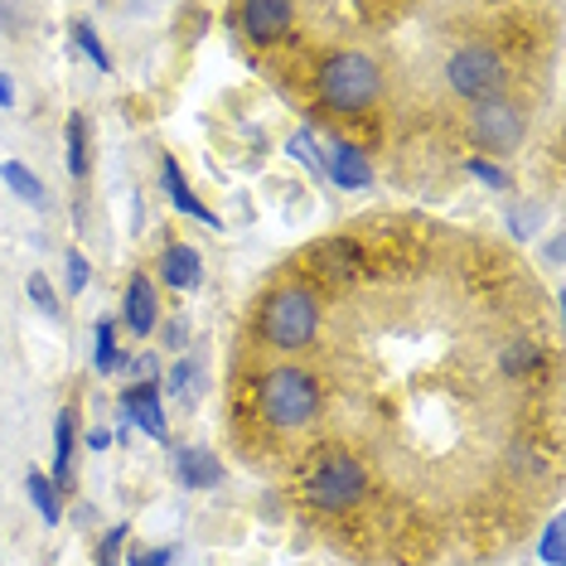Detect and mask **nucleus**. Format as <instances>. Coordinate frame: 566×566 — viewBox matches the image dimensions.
Returning <instances> with one entry per match:
<instances>
[{
  "label": "nucleus",
  "instance_id": "obj_1",
  "mask_svg": "<svg viewBox=\"0 0 566 566\" xmlns=\"http://www.w3.org/2000/svg\"><path fill=\"white\" fill-rule=\"evenodd\" d=\"M315 93L329 112H368L382 97V69L358 49H344V54L319 63Z\"/></svg>",
  "mask_w": 566,
  "mask_h": 566
},
{
  "label": "nucleus",
  "instance_id": "obj_2",
  "mask_svg": "<svg viewBox=\"0 0 566 566\" xmlns=\"http://www.w3.org/2000/svg\"><path fill=\"white\" fill-rule=\"evenodd\" d=\"M301 494H305V504L319 513H344L368 494V474L354 455H344V450H319V455L305 460Z\"/></svg>",
  "mask_w": 566,
  "mask_h": 566
},
{
  "label": "nucleus",
  "instance_id": "obj_3",
  "mask_svg": "<svg viewBox=\"0 0 566 566\" xmlns=\"http://www.w3.org/2000/svg\"><path fill=\"white\" fill-rule=\"evenodd\" d=\"M256 402L276 431H301L319 417V382L305 368H272L256 388Z\"/></svg>",
  "mask_w": 566,
  "mask_h": 566
},
{
  "label": "nucleus",
  "instance_id": "obj_4",
  "mask_svg": "<svg viewBox=\"0 0 566 566\" xmlns=\"http://www.w3.org/2000/svg\"><path fill=\"white\" fill-rule=\"evenodd\" d=\"M319 329V305L305 286H286L262 305V339L272 349H305Z\"/></svg>",
  "mask_w": 566,
  "mask_h": 566
},
{
  "label": "nucleus",
  "instance_id": "obj_5",
  "mask_svg": "<svg viewBox=\"0 0 566 566\" xmlns=\"http://www.w3.org/2000/svg\"><path fill=\"white\" fill-rule=\"evenodd\" d=\"M504 78H509V73H504V59H499L494 49H484V44L460 49V54L446 63V83H450V93H455V97H470V102L499 97Z\"/></svg>",
  "mask_w": 566,
  "mask_h": 566
},
{
  "label": "nucleus",
  "instance_id": "obj_6",
  "mask_svg": "<svg viewBox=\"0 0 566 566\" xmlns=\"http://www.w3.org/2000/svg\"><path fill=\"white\" fill-rule=\"evenodd\" d=\"M470 132H474V140H480V150H513L523 140V112L504 97H489V102L474 107Z\"/></svg>",
  "mask_w": 566,
  "mask_h": 566
},
{
  "label": "nucleus",
  "instance_id": "obj_7",
  "mask_svg": "<svg viewBox=\"0 0 566 566\" xmlns=\"http://www.w3.org/2000/svg\"><path fill=\"white\" fill-rule=\"evenodd\" d=\"M122 411L132 417L136 431H146L150 441H165L170 427H165V407H160V388L156 382H132V388L122 392Z\"/></svg>",
  "mask_w": 566,
  "mask_h": 566
},
{
  "label": "nucleus",
  "instance_id": "obj_8",
  "mask_svg": "<svg viewBox=\"0 0 566 566\" xmlns=\"http://www.w3.org/2000/svg\"><path fill=\"white\" fill-rule=\"evenodd\" d=\"M291 24H295V6H281V0H252V6H242V30L252 40H281V34H291Z\"/></svg>",
  "mask_w": 566,
  "mask_h": 566
},
{
  "label": "nucleus",
  "instance_id": "obj_9",
  "mask_svg": "<svg viewBox=\"0 0 566 566\" xmlns=\"http://www.w3.org/2000/svg\"><path fill=\"white\" fill-rule=\"evenodd\" d=\"M319 165L334 175V185H339V189H368L373 185V165L364 160V150L349 146V140H334L329 156Z\"/></svg>",
  "mask_w": 566,
  "mask_h": 566
},
{
  "label": "nucleus",
  "instance_id": "obj_10",
  "mask_svg": "<svg viewBox=\"0 0 566 566\" xmlns=\"http://www.w3.org/2000/svg\"><path fill=\"white\" fill-rule=\"evenodd\" d=\"M122 315H126V329H132L136 339H146V334L156 329V319H160V301H156V286H150L146 276H132V286H126V305H122Z\"/></svg>",
  "mask_w": 566,
  "mask_h": 566
},
{
  "label": "nucleus",
  "instance_id": "obj_11",
  "mask_svg": "<svg viewBox=\"0 0 566 566\" xmlns=\"http://www.w3.org/2000/svg\"><path fill=\"white\" fill-rule=\"evenodd\" d=\"M199 252L189 248V242H175V248L160 252V281L175 291H195L199 286Z\"/></svg>",
  "mask_w": 566,
  "mask_h": 566
},
{
  "label": "nucleus",
  "instance_id": "obj_12",
  "mask_svg": "<svg viewBox=\"0 0 566 566\" xmlns=\"http://www.w3.org/2000/svg\"><path fill=\"white\" fill-rule=\"evenodd\" d=\"M175 474H179L185 489H213L218 480H223V460H213L209 450H179Z\"/></svg>",
  "mask_w": 566,
  "mask_h": 566
},
{
  "label": "nucleus",
  "instance_id": "obj_13",
  "mask_svg": "<svg viewBox=\"0 0 566 566\" xmlns=\"http://www.w3.org/2000/svg\"><path fill=\"white\" fill-rule=\"evenodd\" d=\"M160 185H165V195H170V203H175L179 213L199 218V223H209V228L218 223V218H213V209H203V203H199V195H195V189L185 185V175H179V165H175V160H165V165H160Z\"/></svg>",
  "mask_w": 566,
  "mask_h": 566
},
{
  "label": "nucleus",
  "instance_id": "obj_14",
  "mask_svg": "<svg viewBox=\"0 0 566 566\" xmlns=\"http://www.w3.org/2000/svg\"><path fill=\"white\" fill-rule=\"evenodd\" d=\"M73 441H78V417H73V407H63L54 421V474H49L59 489L69 484V474H73Z\"/></svg>",
  "mask_w": 566,
  "mask_h": 566
},
{
  "label": "nucleus",
  "instance_id": "obj_15",
  "mask_svg": "<svg viewBox=\"0 0 566 566\" xmlns=\"http://www.w3.org/2000/svg\"><path fill=\"white\" fill-rule=\"evenodd\" d=\"M0 179H6V185H10V195H15V199H24V203H30V209H44V203H49L44 185H40V175H34L30 165H20V160H6V165H0Z\"/></svg>",
  "mask_w": 566,
  "mask_h": 566
},
{
  "label": "nucleus",
  "instance_id": "obj_16",
  "mask_svg": "<svg viewBox=\"0 0 566 566\" xmlns=\"http://www.w3.org/2000/svg\"><path fill=\"white\" fill-rule=\"evenodd\" d=\"M24 489H30V499H34V509H40V518H44V523H59V518H63V489L49 480V474L30 470Z\"/></svg>",
  "mask_w": 566,
  "mask_h": 566
},
{
  "label": "nucleus",
  "instance_id": "obj_17",
  "mask_svg": "<svg viewBox=\"0 0 566 566\" xmlns=\"http://www.w3.org/2000/svg\"><path fill=\"white\" fill-rule=\"evenodd\" d=\"M93 364H97V373L122 368V349H117V319H112V315H102V319H97V349H93Z\"/></svg>",
  "mask_w": 566,
  "mask_h": 566
},
{
  "label": "nucleus",
  "instance_id": "obj_18",
  "mask_svg": "<svg viewBox=\"0 0 566 566\" xmlns=\"http://www.w3.org/2000/svg\"><path fill=\"white\" fill-rule=\"evenodd\" d=\"M63 140H69V170L73 175H87V117L83 112H73L69 117V132H63Z\"/></svg>",
  "mask_w": 566,
  "mask_h": 566
},
{
  "label": "nucleus",
  "instance_id": "obj_19",
  "mask_svg": "<svg viewBox=\"0 0 566 566\" xmlns=\"http://www.w3.org/2000/svg\"><path fill=\"white\" fill-rule=\"evenodd\" d=\"M499 364H504V373H513V378H518V373H533L537 364H543V349H537V344H509L504 354H499Z\"/></svg>",
  "mask_w": 566,
  "mask_h": 566
},
{
  "label": "nucleus",
  "instance_id": "obj_20",
  "mask_svg": "<svg viewBox=\"0 0 566 566\" xmlns=\"http://www.w3.org/2000/svg\"><path fill=\"white\" fill-rule=\"evenodd\" d=\"M73 44H78L83 54L93 59L102 73H112V54H107V44L97 40V30H93V24H73Z\"/></svg>",
  "mask_w": 566,
  "mask_h": 566
},
{
  "label": "nucleus",
  "instance_id": "obj_21",
  "mask_svg": "<svg viewBox=\"0 0 566 566\" xmlns=\"http://www.w3.org/2000/svg\"><path fill=\"white\" fill-rule=\"evenodd\" d=\"M24 291H30V301L40 305V311H44L49 319H59V295H54V286H49V276H44V272H30V281H24Z\"/></svg>",
  "mask_w": 566,
  "mask_h": 566
},
{
  "label": "nucleus",
  "instance_id": "obj_22",
  "mask_svg": "<svg viewBox=\"0 0 566 566\" xmlns=\"http://www.w3.org/2000/svg\"><path fill=\"white\" fill-rule=\"evenodd\" d=\"M122 547H126V523H117L97 547V566H122Z\"/></svg>",
  "mask_w": 566,
  "mask_h": 566
},
{
  "label": "nucleus",
  "instance_id": "obj_23",
  "mask_svg": "<svg viewBox=\"0 0 566 566\" xmlns=\"http://www.w3.org/2000/svg\"><path fill=\"white\" fill-rule=\"evenodd\" d=\"M291 156L301 160L305 170H315V175L325 170V165H319V156H315V136H311V132H295V136H291Z\"/></svg>",
  "mask_w": 566,
  "mask_h": 566
},
{
  "label": "nucleus",
  "instance_id": "obj_24",
  "mask_svg": "<svg viewBox=\"0 0 566 566\" xmlns=\"http://www.w3.org/2000/svg\"><path fill=\"white\" fill-rule=\"evenodd\" d=\"M537 552H543V562H547V566H562V518H552V523H547L543 547H537Z\"/></svg>",
  "mask_w": 566,
  "mask_h": 566
},
{
  "label": "nucleus",
  "instance_id": "obj_25",
  "mask_svg": "<svg viewBox=\"0 0 566 566\" xmlns=\"http://www.w3.org/2000/svg\"><path fill=\"white\" fill-rule=\"evenodd\" d=\"M87 286V256L78 248H69V295H78Z\"/></svg>",
  "mask_w": 566,
  "mask_h": 566
},
{
  "label": "nucleus",
  "instance_id": "obj_26",
  "mask_svg": "<svg viewBox=\"0 0 566 566\" xmlns=\"http://www.w3.org/2000/svg\"><path fill=\"white\" fill-rule=\"evenodd\" d=\"M470 175L484 179V185H494V189H509V175L499 170V165H489V160H470Z\"/></svg>",
  "mask_w": 566,
  "mask_h": 566
},
{
  "label": "nucleus",
  "instance_id": "obj_27",
  "mask_svg": "<svg viewBox=\"0 0 566 566\" xmlns=\"http://www.w3.org/2000/svg\"><path fill=\"white\" fill-rule=\"evenodd\" d=\"M175 562V552H165V547H140L132 552V566H170Z\"/></svg>",
  "mask_w": 566,
  "mask_h": 566
},
{
  "label": "nucleus",
  "instance_id": "obj_28",
  "mask_svg": "<svg viewBox=\"0 0 566 566\" xmlns=\"http://www.w3.org/2000/svg\"><path fill=\"white\" fill-rule=\"evenodd\" d=\"M6 107H15V87H10L6 73H0V112H6Z\"/></svg>",
  "mask_w": 566,
  "mask_h": 566
},
{
  "label": "nucleus",
  "instance_id": "obj_29",
  "mask_svg": "<svg viewBox=\"0 0 566 566\" xmlns=\"http://www.w3.org/2000/svg\"><path fill=\"white\" fill-rule=\"evenodd\" d=\"M87 446H93V450H107L112 436H107V431H93V436H87Z\"/></svg>",
  "mask_w": 566,
  "mask_h": 566
}]
</instances>
